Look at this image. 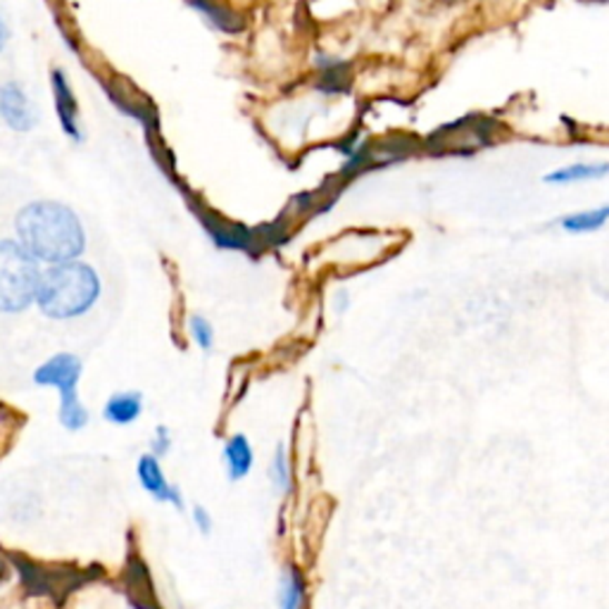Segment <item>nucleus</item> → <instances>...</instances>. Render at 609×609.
<instances>
[{"mask_svg":"<svg viewBox=\"0 0 609 609\" xmlns=\"http://www.w3.org/2000/svg\"><path fill=\"white\" fill-rule=\"evenodd\" d=\"M17 239L39 262L62 264L77 260L87 236L77 214L60 202H31L14 219Z\"/></svg>","mask_w":609,"mask_h":609,"instance_id":"1","label":"nucleus"},{"mask_svg":"<svg viewBox=\"0 0 609 609\" xmlns=\"http://www.w3.org/2000/svg\"><path fill=\"white\" fill-rule=\"evenodd\" d=\"M100 296V279L89 264L62 262L46 269L37 302L50 319H74L87 315Z\"/></svg>","mask_w":609,"mask_h":609,"instance_id":"2","label":"nucleus"},{"mask_svg":"<svg viewBox=\"0 0 609 609\" xmlns=\"http://www.w3.org/2000/svg\"><path fill=\"white\" fill-rule=\"evenodd\" d=\"M10 565L17 569V577L24 586L27 596L37 598H50L53 602H64L67 596H72L77 588L93 583L96 579L103 577V569L89 567L79 569L74 565H60V567H43L41 562H33L24 555L8 552Z\"/></svg>","mask_w":609,"mask_h":609,"instance_id":"3","label":"nucleus"},{"mask_svg":"<svg viewBox=\"0 0 609 609\" xmlns=\"http://www.w3.org/2000/svg\"><path fill=\"white\" fill-rule=\"evenodd\" d=\"M43 272L39 260L14 241L0 243V310L22 312L37 300Z\"/></svg>","mask_w":609,"mask_h":609,"instance_id":"4","label":"nucleus"},{"mask_svg":"<svg viewBox=\"0 0 609 609\" xmlns=\"http://www.w3.org/2000/svg\"><path fill=\"white\" fill-rule=\"evenodd\" d=\"M79 379L81 360L70 352H58L56 358H50L33 371V383L58 388L60 391V421L70 431H79L89 425V412L77 396Z\"/></svg>","mask_w":609,"mask_h":609,"instance_id":"5","label":"nucleus"},{"mask_svg":"<svg viewBox=\"0 0 609 609\" xmlns=\"http://www.w3.org/2000/svg\"><path fill=\"white\" fill-rule=\"evenodd\" d=\"M122 590L133 609H162L156 586H152L150 569L137 552H129V560L122 571Z\"/></svg>","mask_w":609,"mask_h":609,"instance_id":"6","label":"nucleus"},{"mask_svg":"<svg viewBox=\"0 0 609 609\" xmlns=\"http://www.w3.org/2000/svg\"><path fill=\"white\" fill-rule=\"evenodd\" d=\"M139 481H141L146 493H150L158 502H169V505H174L177 510H183L181 490L164 479L158 455L150 452V455L141 457V460H139Z\"/></svg>","mask_w":609,"mask_h":609,"instance_id":"7","label":"nucleus"},{"mask_svg":"<svg viewBox=\"0 0 609 609\" xmlns=\"http://www.w3.org/2000/svg\"><path fill=\"white\" fill-rule=\"evenodd\" d=\"M0 110H3L6 122L14 131H29L33 124H37V114H33L31 110L24 89L14 81L3 83V91H0Z\"/></svg>","mask_w":609,"mask_h":609,"instance_id":"8","label":"nucleus"},{"mask_svg":"<svg viewBox=\"0 0 609 609\" xmlns=\"http://www.w3.org/2000/svg\"><path fill=\"white\" fill-rule=\"evenodd\" d=\"M202 224L208 227V233L212 236V241L219 248H229V250H256L258 246V236L243 229V227H233L227 222H219L214 217H206L202 214Z\"/></svg>","mask_w":609,"mask_h":609,"instance_id":"9","label":"nucleus"},{"mask_svg":"<svg viewBox=\"0 0 609 609\" xmlns=\"http://www.w3.org/2000/svg\"><path fill=\"white\" fill-rule=\"evenodd\" d=\"M143 412V396L139 391H124V393H114L108 402H106V419L110 425L117 427H127L133 425Z\"/></svg>","mask_w":609,"mask_h":609,"instance_id":"10","label":"nucleus"},{"mask_svg":"<svg viewBox=\"0 0 609 609\" xmlns=\"http://www.w3.org/2000/svg\"><path fill=\"white\" fill-rule=\"evenodd\" d=\"M224 462L231 481H241L243 477H248L252 462H256V455H252L250 441L246 436L236 433L224 443Z\"/></svg>","mask_w":609,"mask_h":609,"instance_id":"11","label":"nucleus"},{"mask_svg":"<svg viewBox=\"0 0 609 609\" xmlns=\"http://www.w3.org/2000/svg\"><path fill=\"white\" fill-rule=\"evenodd\" d=\"M308 605V586L300 569L293 565L281 571V583H279V609H304Z\"/></svg>","mask_w":609,"mask_h":609,"instance_id":"12","label":"nucleus"},{"mask_svg":"<svg viewBox=\"0 0 609 609\" xmlns=\"http://www.w3.org/2000/svg\"><path fill=\"white\" fill-rule=\"evenodd\" d=\"M53 89H56V108L60 114V122L64 127V131L70 133L72 139H79V127H77V100L70 91V83H67L62 72H53Z\"/></svg>","mask_w":609,"mask_h":609,"instance_id":"13","label":"nucleus"},{"mask_svg":"<svg viewBox=\"0 0 609 609\" xmlns=\"http://www.w3.org/2000/svg\"><path fill=\"white\" fill-rule=\"evenodd\" d=\"M609 174V162H577L562 169H555L546 177L548 183H577V181H593Z\"/></svg>","mask_w":609,"mask_h":609,"instance_id":"14","label":"nucleus"},{"mask_svg":"<svg viewBox=\"0 0 609 609\" xmlns=\"http://www.w3.org/2000/svg\"><path fill=\"white\" fill-rule=\"evenodd\" d=\"M193 8H198L202 14L210 17V22L227 33H236L243 29V20L233 10L219 6L217 0H189Z\"/></svg>","mask_w":609,"mask_h":609,"instance_id":"15","label":"nucleus"},{"mask_svg":"<svg viewBox=\"0 0 609 609\" xmlns=\"http://www.w3.org/2000/svg\"><path fill=\"white\" fill-rule=\"evenodd\" d=\"M609 219V206L605 208H596V210H586V212H577L569 214L562 219V227L569 233H588V231H598L607 224Z\"/></svg>","mask_w":609,"mask_h":609,"instance_id":"16","label":"nucleus"},{"mask_svg":"<svg viewBox=\"0 0 609 609\" xmlns=\"http://www.w3.org/2000/svg\"><path fill=\"white\" fill-rule=\"evenodd\" d=\"M348 83H350L348 67H343V64H333L331 70L325 72V79H321L319 89H325L327 93H338V91H348Z\"/></svg>","mask_w":609,"mask_h":609,"instance_id":"17","label":"nucleus"},{"mask_svg":"<svg viewBox=\"0 0 609 609\" xmlns=\"http://www.w3.org/2000/svg\"><path fill=\"white\" fill-rule=\"evenodd\" d=\"M272 477L279 490H289L291 488V465H289V455H286V448L279 446L274 452V467H272Z\"/></svg>","mask_w":609,"mask_h":609,"instance_id":"18","label":"nucleus"},{"mask_svg":"<svg viewBox=\"0 0 609 609\" xmlns=\"http://www.w3.org/2000/svg\"><path fill=\"white\" fill-rule=\"evenodd\" d=\"M189 329H191V336H193V341L202 348V350H210L212 343H214V333H212V325L206 319V317H191L189 321Z\"/></svg>","mask_w":609,"mask_h":609,"instance_id":"19","label":"nucleus"},{"mask_svg":"<svg viewBox=\"0 0 609 609\" xmlns=\"http://www.w3.org/2000/svg\"><path fill=\"white\" fill-rule=\"evenodd\" d=\"M150 448H152V455H158V457L169 452V448H172V436H169L167 427H158L156 436H152Z\"/></svg>","mask_w":609,"mask_h":609,"instance_id":"20","label":"nucleus"},{"mask_svg":"<svg viewBox=\"0 0 609 609\" xmlns=\"http://www.w3.org/2000/svg\"><path fill=\"white\" fill-rule=\"evenodd\" d=\"M193 521H196V527L200 529V533H210L212 517H210V512L206 510V507H200V505L193 507Z\"/></svg>","mask_w":609,"mask_h":609,"instance_id":"21","label":"nucleus"},{"mask_svg":"<svg viewBox=\"0 0 609 609\" xmlns=\"http://www.w3.org/2000/svg\"><path fill=\"white\" fill-rule=\"evenodd\" d=\"M588 3H609V0H588Z\"/></svg>","mask_w":609,"mask_h":609,"instance_id":"22","label":"nucleus"}]
</instances>
